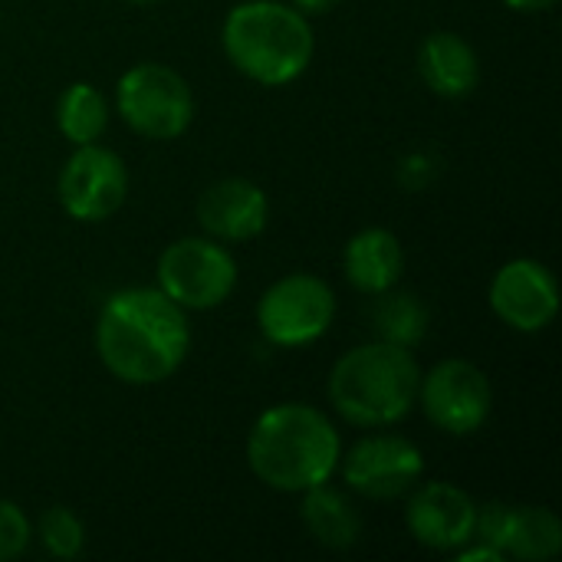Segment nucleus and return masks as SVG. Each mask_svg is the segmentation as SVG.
<instances>
[{
	"label": "nucleus",
	"instance_id": "nucleus-26",
	"mask_svg": "<svg viewBox=\"0 0 562 562\" xmlns=\"http://www.w3.org/2000/svg\"><path fill=\"white\" fill-rule=\"evenodd\" d=\"M128 3H155V0H128Z\"/></svg>",
	"mask_w": 562,
	"mask_h": 562
},
{
	"label": "nucleus",
	"instance_id": "nucleus-24",
	"mask_svg": "<svg viewBox=\"0 0 562 562\" xmlns=\"http://www.w3.org/2000/svg\"><path fill=\"white\" fill-rule=\"evenodd\" d=\"M303 16H323V13H329L339 0H290Z\"/></svg>",
	"mask_w": 562,
	"mask_h": 562
},
{
	"label": "nucleus",
	"instance_id": "nucleus-13",
	"mask_svg": "<svg viewBox=\"0 0 562 562\" xmlns=\"http://www.w3.org/2000/svg\"><path fill=\"white\" fill-rule=\"evenodd\" d=\"M198 224L207 237L240 244L263 234L270 221V201L260 184L247 178H221L198 198Z\"/></svg>",
	"mask_w": 562,
	"mask_h": 562
},
{
	"label": "nucleus",
	"instance_id": "nucleus-8",
	"mask_svg": "<svg viewBox=\"0 0 562 562\" xmlns=\"http://www.w3.org/2000/svg\"><path fill=\"white\" fill-rule=\"evenodd\" d=\"M418 405L438 431L468 438L487 425L494 408V389L474 362L445 359L431 372H422Z\"/></svg>",
	"mask_w": 562,
	"mask_h": 562
},
{
	"label": "nucleus",
	"instance_id": "nucleus-2",
	"mask_svg": "<svg viewBox=\"0 0 562 562\" xmlns=\"http://www.w3.org/2000/svg\"><path fill=\"white\" fill-rule=\"evenodd\" d=\"M342 441L326 412L306 402L267 408L247 438V464L260 484L280 494H303L326 484L339 468Z\"/></svg>",
	"mask_w": 562,
	"mask_h": 562
},
{
	"label": "nucleus",
	"instance_id": "nucleus-21",
	"mask_svg": "<svg viewBox=\"0 0 562 562\" xmlns=\"http://www.w3.org/2000/svg\"><path fill=\"white\" fill-rule=\"evenodd\" d=\"M510 517H514V507H510V504H501V501H494V504H484V507H477L471 543L491 547L494 553L507 557V540H510Z\"/></svg>",
	"mask_w": 562,
	"mask_h": 562
},
{
	"label": "nucleus",
	"instance_id": "nucleus-12",
	"mask_svg": "<svg viewBox=\"0 0 562 562\" xmlns=\"http://www.w3.org/2000/svg\"><path fill=\"white\" fill-rule=\"evenodd\" d=\"M474 517H477V504L458 484L431 481L422 487L415 484L408 491L405 527L415 537V543H422L425 550H438V553L461 550L464 543H471Z\"/></svg>",
	"mask_w": 562,
	"mask_h": 562
},
{
	"label": "nucleus",
	"instance_id": "nucleus-18",
	"mask_svg": "<svg viewBox=\"0 0 562 562\" xmlns=\"http://www.w3.org/2000/svg\"><path fill=\"white\" fill-rule=\"evenodd\" d=\"M372 329L382 342L415 349L428 333V306L415 293H395L392 286L379 293V303L372 310Z\"/></svg>",
	"mask_w": 562,
	"mask_h": 562
},
{
	"label": "nucleus",
	"instance_id": "nucleus-5",
	"mask_svg": "<svg viewBox=\"0 0 562 562\" xmlns=\"http://www.w3.org/2000/svg\"><path fill=\"white\" fill-rule=\"evenodd\" d=\"M122 122L151 142L181 138L194 122V92L181 72L165 63H135L115 86Z\"/></svg>",
	"mask_w": 562,
	"mask_h": 562
},
{
	"label": "nucleus",
	"instance_id": "nucleus-19",
	"mask_svg": "<svg viewBox=\"0 0 562 562\" xmlns=\"http://www.w3.org/2000/svg\"><path fill=\"white\" fill-rule=\"evenodd\" d=\"M562 550L560 517L547 507H514L507 557L517 560H553Z\"/></svg>",
	"mask_w": 562,
	"mask_h": 562
},
{
	"label": "nucleus",
	"instance_id": "nucleus-7",
	"mask_svg": "<svg viewBox=\"0 0 562 562\" xmlns=\"http://www.w3.org/2000/svg\"><path fill=\"white\" fill-rule=\"evenodd\" d=\"M336 316V293L316 273H286L257 303V326L267 342L296 349L323 339Z\"/></svg>",
	"mask_w": 562,
	"mask_h": 562
},
{
	"label": "nucleus",
	"instance_id": "nucleus-16",
	"mask_svg": "<svg viewBox=\"0 0 562 562\" xmlns=\"http://www.w3.org/2000/svg\"><path fill=\"white\" fill-rule=\"evenodd\" d=\"M300 517H303V527L310 530V537L326 550H349L362 537L359 510L352 507V501L342 491L329 487V481L303 491Z\"/></svg>",
	"mask_w": 562,
	"mask_h": 562
},
{
	"label": "nucleus",
	"instance_id": "nucleus-10",
	"mask_svg": "<svg viewBox=\"0 0 562 562\" xmlns=\"http://www.w3.org/2000/svg\"><path fill=\"white\" fill-rule=\"evenodd\" d=\"M56 191H59L63 211L72 221L99 224L112 217L128 194L125 161L112 148H102L95 142L76 145V151L66 158L59 171Z\"/></svg>",
	"mask_w": 562,
	"mask_h": 562
},
{
	"label": "nucleus",
	"instance_id": "nucleus-6",
	"mask_svg": "<svg viewBox=\"0 0 562 562\" xmlns=\"http://www.w3.org/2000/svg\"><path fill=\"white\" fill-rule=\"evenodd\" d=\"M158 290L184 313L221 306L237 286V263L214 237H181L168 244L155 267Z\"/></svg>",
	"mask_w": 562,
	"mask_h": 562
},
{
	"label": "nucleus",
	"instance_id": "nucleus-3",
	"mask_svg": "<svg viewBox=\"0 0 562 562\" xmlns=\"http://www.w3.org/2000/svg\"><path fill=\"white\" fill-rule=\"evenodd\" d=\"M221 43L237 72L260 86H286L313 63V26L293 3L244 0L221 26Z\"/></svg>",
	"mask_w": 562,
	"mask_h": 562
},
{
	"label": "nucleus",
	"instance_id": "nucleus-11",
	"mask_svg": "<svg viewBox=\"0 0 562 562\" xmlns=\"http://www.w3.org/2000/svg\"><path fill=\"white\" fill-rule=\"evenodd\" d=\"M491 310L517 333H543L560 313L557 273L530 257L504 263L491 280Z\"/></svg>",
	"mask_w": 562,
	"mask_h": 562
},
{
	"label": "nucleus",
	"instance_id": "nucleus-4",
	"mask_svg": "<svg viewBox=\"0 0 562 562\" xmlns=\"http://www.w3.org/2000/svg\"><path fill=\"white\" fill-rule=\"evenodd\" d=\"M418 382L422 369L412 349L375 339L333 366L329 402L356 428H389L418 405Z\"/></svg>",
	"mask_w": 562,
	"mask_h": 562
},
{
	"label": "nucleus",
	"instance_id": "nucleus-22",
	"mask_svg": "<svg viewBox=\"0 0 562 562\" xmlns=\"http://www.w3.org/2000/svg\"><path fill=\"white\" fill-rule=\"evenodd\" d=\"M30 540H33L30 517L13 501H3L0 497V562L23 557L26 547H30Z\"/></svg>",
	"mask_w": 562,
	"mask_h": 562
},
{
	"label": "nucleus",
	"instance_id": "nucleus-15",
	"mask_svg": "<svg viewBox=\"0 0 562 562\" xmlns=\"http://www.w3.org/2000/svg\"><path fill=\"white\" fill-rule=\"evenodd\" d=\"M342 270L346 280L369 296H379L392 286H398L405 273V250L402 240L385 227H366L356 237H349L342 250Z\"/></svg>",
	"mask_w": 562,
	"mask_h": 562
},
{
	"label": "nucleus",
	"instance_id": "nucleus-20",
	"mask_svg": "<svg viewBox=\"0 0 562 562\" xmlns=\"http://www.w3.org/2000/svg\"><path fill=\"white\" fill-rule=\"evenodd\" d=\"M40 543L53 560H79L86 550V527L69 507H49L43 510L40 524Z\"/></svg>",
	"mask_w": 562,
	"mask_h": 562
},
{
	"label": "nucleus",
	"instance_id": "nucleus-1",
	"mask_svg": "<svg viewBox=\"0 0 562 562\" xmlns=\"http://www.w3.org/2000/svg\"><path fill=\"white\" fill-rule=\"evenodd\" d=\"M191 349L188 313L158 286H128L105 300L95 323V352L125 385L171 379Z\"/></svg>",
	"mask_w": 562,
	"mask_h": 562
},
{
	"label": "nucleus",
	"instance_id": "nucleus-23",
	"mask_svg": "<svg viewBox=\"0 0 562 562\" xmlns=\"http://www.w3.org/2000/svg\"><path fill=\"white\" fill-rule=\"evenodd\" d=\"M454 553H458V560L461 562H501L504 560L501 553H494L491 547H481V543H477V547L464 543V547H461V550H454Z\"/></svg>",
	"mask_w": 562,
	"mask_h": 562
},
{
	"label": "nucleus",
	"instance_id": "nucleus-14",
	"mask_svg": "<svg viewBox=\"0 0 562 562\" xmlns=\"http://www.w3.org/2000/svg\"><path fill=\"white\" fill-rule=\"evenodd\" d=\"M418 72L435 95L468 99L481 82V59L464 36H458L451 30H438L422 40Z\"/></svg>",
	"mask_w": 562,
	"mask_h": 562
},
{
	"label": "nucleus",
	"instance_id": "nucleus-9",
	"mask_svg": "<svg viewBox=\"0 0 562 562\" xmlns=\"http://www.w3.org/2000/svg\"><path fill=\"white\" fill-rule=\"evenodd\" d=\"M342 481L352 494L369 501H398L425 474V458L415 441L402 435H369L339 454Z\"/></svg>",
	"mask_w": 562,
	"mask_h": 562
},
{
	"label": "nucleus",
	"instance_id": "nucleus-17",
	"mask_svg": "<svg viewBox=\"0 0 562 562\" xmlns=\"http://www.w3.org/2000/svg\"><path fill=\"white\" fill-rule=\"evenodd\" d=\"M56 125L66 142L89 145L99 142L109 125V99L92 82H72L56 105Z\"/></svg>",
	"mask_w": 562,
	"mask_h": 562
},
{
	"label": "nucleus",
	"instance_id": "nucleus-25",
	"mask_svg": "<svg viewBox=\"0 0 562 562\" xmlns=\"http://www.w3.org/2000/svg\"><path fill=\"white\" fill-rule=\"evenodd\" d=\"M510 10H520V13H547V10H553L560 0H504Z\"/></svg>",
	"mask_w": 562,
	"mask_h": 562
}]
</instances>
